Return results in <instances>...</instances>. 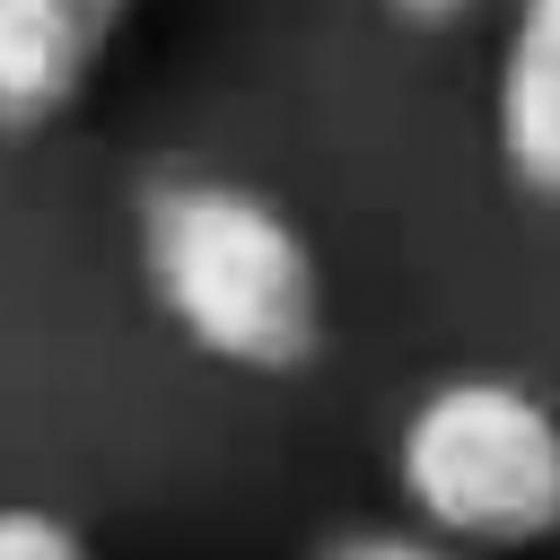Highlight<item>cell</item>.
<instances>
[{"instance_id":"6da1fadb","label":"cell","mask_w":560,"mask_h":560,"mask_svg":"<svg viewBox=\"0 0 560 560\" xmlns=\"http://www.w3.org/2000/svg\"><path fill=\"white\" fill-rule=\"evenodd\" d=\"M140 280L158 315L236 376H298L324 359V262L306 228L236 175L184 166L140 192Z\"/></svg>"},{"instance_id":"7a4b0ae2","label":"cell","mask_w":560,"mask_h":560,"mask_svg":"<svg viewBox=\"0 0 560 560\" xmlns=\"http://www.w3.org/2000/svg\"><path fill=\"white\" fill-rule=\"evenodd\" d=\"M394 490L455 551H534L560 534V411L516 376H446L394 429Z\"/></svg>"},{"instance_id":"3957f363","label":"cell","mask_w":560,"mask_h":560,"mask_svg":"<svg viewBox=\"0 0 560 560\" xmlns=\"http://www.w3.org/2000/svg\"><path fill=\"white\" fill-rule=\"evenodd\" d=\"M131 0H0V140L61 122L105 70Z\"/></svg>"},{"instance_id":"277c9868","label":"cell","mask_w":560,"mask_h":560,"mask_svg":"<svg viewBox=\"0 0 560 560\" xmlns=\"http://www.w3.org/2000/svg\"><path fill=\"white\" fill-rule=\"evenodd\" d=\"M490 140L516 192L560 201V0H508L490 70Z\"/></svg>"},{"instance_id":"5b68a950","label":"cell","mask_w":560,"mask_h":560,"mask_svg":"<svg viewBox=\"0 0 560 560\" xmlns=\"http://www.w3.org/2000/svg\"><path fill=\"white\" fill-rule=\"evenodd\" d=\"M0 560H96V551H88V534H79L70 516L9 499V508H0Z\"/></svg>"},{"instance_id":"8992f818","label":"cell","mask_w":560,"mask_h":560,"mask_svg":"<svg viewBox=\"0 0 560 560\" xmlns=\"http://www.w3.org/2000/svg\"><path fill=\"white\" fill-rule=\"evenodd\" d=\"M315 560H481V551H455L420 525H359V534H332Z\"/></svg>"},{"instance_id":"52a82bcc","label":"cell","mask_w":560,"mask_h":560,"mask_svg":"<svg viewBox=\"0 0 560 560\" xmlns=\"http://www.w3.org/2000/svg\"><path fill=\"white\" fill-rule=\"evenodd\" d=\"M472 9H490V0H385V18L411 26V35H446V26H464Z\"/></svg>"}]
</instances>
